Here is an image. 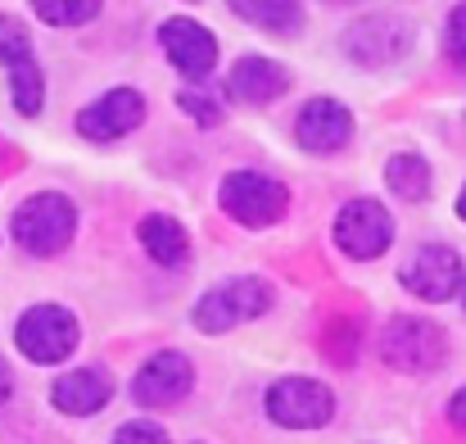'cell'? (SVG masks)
<instances>
[{"instance_id":"cell-1","label":"cell","mask_w":466,"mask_h":444,"mask_svg":"<svg viewBox=\"0 0 466 444\" xmlns=\"http://www.w3.org/2000/svg\"><path fill=\"white\" fill-rule=\"evenodd\" d=\"M9 232H14V241H18L27 254L50 259V254H59V250L73 241V232H77V209H73L68 195L46 191V195H32V200L18 204Z\"/></svg>"},{"instance_id":"cell-2","label":"cell","mask_w":466,"mask_h":444,"mask_svg":"<svg viewBox=\"0 0 466 444\" xmlns=\"http://www.w3.org/2000/svg\"><path fill=\"white\" fill-rule=\"evenodd\" d=\"M449 354V340L444 331L431 322V317H394L380 336V358L394 367V372H412V377H426L444 363Z\"/></svg>"},{"instance_id":"cell-3","label":"cell","mask_w":466,"mask_h":444,"mask_svg":"<svg viewBox=\"0 0 466 444\" xmlns=\"http://www.w3.org/2000/svg\"><path fill=\"white\" fill-rule=\"evenodd\" d=\"M218 200H222V209H227L236 222H245V227H272V222L286 213L290 191H286L277 177L245 168V172H227V177H222Z\"/></svg>"},{"instance_id":"cell-4","label":"cell","mask_w":466,"mask_h":444,"mask_svg":"<svg viewBox=\"0 0 466 444\" xmlns=\"http://www.w3.org/2000/svg\"><path fill=\"white\" fill-rule=\"evenodd\" d=\"M272 308V286L258 282V277H236V282H222L213 291H204L195 304V326L208 331V336H222L231 331L236 322H249L258 313Z\"/></svg>"},{"instance_id":"cell-5","label":"cell","mask_w":466,"mask_h":444,"mask_svg":"<svg viewBox=\"0 0 466 444\" xmlns=\"http://www.w3.org/2000/svg\"><path fill=\"white\" fill-rule=\"evenodd\" d=\"M263 408L286 431H317V427H326L335 418V395L321 381H312V377H281L268 390Z\"/></svg>"},{"instance_id":"cell-6","label":"cell","mask_w":466,"mask_h":444,"mask_svg":"<svg viewBox=\"0 0 466 444\" xmlns=\"http://www.w3.org/2000/svg\"><path fill=\"white\" fill-rule=\"evenodd\" d=\"M77 336H82L77 331V317L68 308H59V304L27 308L18 317V331H14L23 358H32V363H64L77 349Z\"/></svg>"},{"instance_id":"cell-7","label":"cell","mask_w":466,"mask_h":444,"mask_svg":"<svg viewBox=\"0 0 466 444\" xmlns=\"http://www.w3.org/2000/svg\"><path fill=\"white\" fill-rule=\"evenodd\" d=\"M335 245L349 259H358V263L380 259L394 245V218H390V209L380 200H353V204H344L339 218H335Z\"/></svg>"},{"instance_id":"cell-8","label":"cell","mask_w":466,"mask_h":444,"mask_svg":"<svg viewBox=\"0 0 466 444\" xmlns=\"http://www.w3.org/2000/svg\"><path fill=\"white\" fill-rule=\"evenodd\" d=\"M399 282L417 299L444 304V299H453L462 291L466 268H462V259H458V250H449V245H421V250L408 259V268L399 273Z\"/></svg>"},{"instance_id":"cell-9","label":"cell","mask_w":466,"mask_h":444,"mask_svg":"<svg viewBox=\"0 0 466 444\" xmlns=\"http://www.w3.org/2000/svg\"><path fill=\"white\" fill-rule=\"evenodd\" d=\"M158 46L167 50V64L177 73H186L190 82L208 77L213 64H218V36L204 23H195V18H167L158 27Z\"/></svg>"},{"instance_id":"cell-10","label":"cell","mask_w":466,"mask_h":444,"mask_svg":"<svg viewBox=\"0 0 466 444\" xmlns=\"http://www.w3.org/2000/svg\"><path fill=\"white\" fill-rule=\"evenodd\" d=\"M146 119V100H141V91H132V87H114L109 96H100L96 105H86L82 114H77V132L86 137V141H118V137H127L137 123Z\"/></svg>"},{"instance_id":"cell-11","label":"cell","mask_w":466,"mask_h":444,"mask_svg":"<svg viewBox=\"0 0 466 444\" xmlns=\"http://www.w3.org/2000/svg\"><path fill=\"white\" fill-rule=\"evenodd\" d=\"M190 386H195V367L181 354H155L137 372L132 395H137L141 408H172V404H181L190 395Z\"/></svg>"},{"instance_id":"cell-12","label":"cell","mask_w":466,"mask_h":444,"mask_svg":"<svg viewBox=\"0 0 466 444\" xmlns=\"http://www.w3.org/2000/svg\"><path fill=\"white\" fill-rule=\"evenodd\" d=\"M353 137V114L339 105V100H309L295 119V141L312 154H335V150L349 146Z\"/></svg>"},{"instance_id":"cell-13","label":"cell","mask_w":466,"mask_h":444,"mask_svg":"<svg viewBox=\"0 0 466 444\" xmlns=\"http://www.w3.org/2000/svg\"><path fill=\"white\" fill-rule=\"evenodd\" d=\"M109 399H114V381H109L100 367H77V372L59 377L55 390H50V404H55L59 413H68V418H91V413H100Z\"/></svg>"},{"instance_id":"cell-14","label":"cell","mask_w":466,"mask_h":444,"mask_svg":"<svg viewBox=\"0 0 466 444\" xmlns=\"http://www.w3.org/2000/svg\"><path fill=\"white\" fill-rule=\"evenodd\" d=\"M227 87H231V96L245 100V105H272L277 96H286L290 73H286L277 59H268V55H249V59H240V64L231 68Z\"/></svg>"},{"instance_id":"cell-15","label":"cell","mask_w":466,"mask_h":444,"mask_svg":"<svg viewBox=\"0 0 466 444\" xmlns=\"http://www.w3.org/2000/svg\"><path fill=\"white\" fill-rule=\"evenodd\" d=\"M349 55L358 59V64H390V59H399L403 55V46H408V27L399 23V18H362V23H353V32H349Z\"/></svg>"},{"instance_id":"cell-16","label":"cell","mask_w":466,"mask_h":444,"mask_svg":"<svg viewBox=\"0 0 466 444\" xmlns=\"http://www.w3.org/2000/svg\"><path fill=\"white\" fill-rule=\"evenodd\" d=\"M227 5L249 27H263V32H277V36H290V32L304 27V5L299 0H227Z\"/></svg>"},{"instance_id":"cell-17","label":"cell","mask_w":466,"mask_h":444,"mask_svg":"<svg viewBox=\"0 0 466 444\" xmlns=\"http://www.w3.org/2000/svg\"><path fill=\"white\" fill-rule=\"evenodd\" d=\"M141 245H146V254L155 259L158 268H177V263H186V254H190L186 227H181L177 218H167V213L141 218Z\"/></svg>"},{"instance_id":"cell-18","label":"cell","mask_w":466,"mask_h":444,"mask_svg":"<svg viewBox=\"0 0 466 444\" xmlns=\"http://www.w3.org/2000/svg\"><path fill=\"white\" fill-rule=\"evenodd\" d=\"M385 181H390V191L394 195H403V200H426L431 195V163L421 159V154H394L390 163H385Z\"/></svg>"},{"instance_id":"cell-19","label":"cell","mask_w":466,"mask_h":444,"mask_svg":"<svg viewBox=\"0 0 466 444\" xmlns=\"http://www.w3.org/2000/svg\"><path fill=\"white\" fill-rule=\"evenodd\" d=\"M9 96H14V109L18 114H41V105H46V82H41V68L27 59V64H18V68H9Z\"/></svg>"},{"instance_id":"cell-20","label":"cell","mask_w":466,"mask_h":444,"mask_svg":"<svg viewBox=\"0 0 466 444\" xmlns=\"http://www.w3.org/2000/svg\"><path fill=\"white\" fill-rule=\"evenodd\" d=\"M32 9L50 27H77V23H91L105 9V0H32Z\"/></svg>"},{"instance_id":"cell-21","label":"cell","mask_w":466,"mask_h":444,"mask_svg":"<svg viewBox=\"0 0 466 444\" xmlns=\"http://www.w3.org/2000/svg\"><path fill=\"white\" fill-rule=\"evenodd\" d=\"M32 59V36L18 18H5L0 14V68H18Z\"/></svg>"},{"instance_id":"cell-22","label":"cell","mask_w":466,"mask_h":444,"mask_svg":"<svg viewBox=\"0 0 466 444\" xmlns=\"http://www.w3.org/2000/svg\"><path fill=\"white\" fill-rule=\"evenodd\" d=\"M177 105H181L199 128H218V123H222V100L208 96L204 87H186V91H177Z\"/></svg>"},{"instance_id":"cell-23","label":"cell","mask_w":466,"mask_h":444,"mask_svg":"<svg viewBox=\"0 0 466 444\" xmlns=\"http://www.w3.org/2000/svg\"><path fill=\"white\" fill-rule=\"evenodd\" d=\"M114 444H172V440H167V431L155 427V422H127V427L114 436Z\"/></svg>"},{"instance_id":"cell-24","label":"cell","mask_w":466,"mask_h":444,"mask_svg":"<svg viewBox=\"0 0 466 444\" xmlns=\"http://www.w3.org/2000/svg\"><path fill=\"white\" fill-rule=\"evenodd\" d=\"M449 55L458 68H466V0L449 14Z\"/></svg>"},{"instance_id":"cell-25","label":"cell","mask_w":466,"mask_h":444,"mask_svg":"<svg viewBox=\"0 0 466 444\" xmlns=\"http://www.w3.org/2000/svg\"><path fill=\"white\" fill-rule=\"evenodd\" d=\"M449 418H453V427L458 431H466V386L453 395V404H449Z\"/></svg>"},{"instance_id":"cell-26","label":"cell","mask_w":466,"mask_h":444,"mask_svg":"<svg viewBox=\"0 0 466 444\" xmlns=\"http://www.w3.org/2000/svg\"><path fill=\"white\" fill-rule=\"evenodd\" d=\"M9 390H14V377H9V363L0 358V404L9 399Z\"/></svg>"},{"instance_id":"cell-27","label":"cell","mask_w":466,"mask_h":444,"mask_svg":"<svg viewBox=\"0 0 466 444\" xmlns=\"http://www.w3.org/2000/svg\"><path fill=\"white\" fill-rule=\"evenodd\" d=\"M458 218L466 222V186H462V195H458Z\"/></svg>"},{"instance_id":"cell-28","label":"cell","mask_w":466,"mask_h":444,"mask_svg":"<svg viewBox=\"0 0 466 444\" xmlns=\"http://www.w3.org/2000/svg\"><path fill=\"white\" fill-rule=\"evenodd\" d=\"M458 295H462V308H466V282H462V291H458Z\"/></svg>"},{"instance_id":"cell-29","label":"cell","mask_w":466,"mask_h":444,"mask_svg":"<svg viewBox=\"0 0 466 444\" xmlns=\"http://www.w3.org/2000/svg\"><path fill=\"white\" fill-rule=\"evenodd\" d=\"M339 5H344V0H339Z\"/></svg>"}]
</instances>
